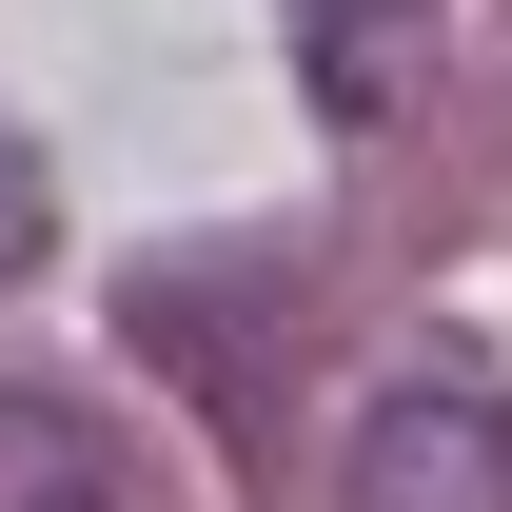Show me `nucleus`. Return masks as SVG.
<instances>
[{"instance_id":"3","label":"nucleus","mask_w":512,"mask_h":512,"mask_svg":"<svg viewBox=\"0 0 512 512\" xmlns=\"http://www.w3.org/2000/svg\"><path fill=\"white\" fill-rule=\"evenodd\" d=\"M0 512H158V493L79 394H0Z\"/></svg>"},{"instance_id":"1","label":"nucleus","mask_w":512,"mask_h":512,"mask_svg":"<svg viewBox=\"0 0 512 512\" xmlns=\"http://www.w3.org/2000/svg\"><path fill=\"white\" fill-rule=\"evenodd\" d=\"M355 512H512V394L473 355H414L355 414Z\"/></svg>"},{"instance_id":"4","label":"nucleus","mask_w":512,"mask_h":512,"mask_svg":"<svg viewBox=\"0 0 512 512\" xmlns=\"http://www.w3.org/2000/svg\"><path fill=\"white\" fill-rule=\"evenodd\" d=\"M40 237H60V197H40V158H20V119H0V276H40Z\"/></svg>"},{"instance_id":"2","label":"nucleus","mask_w":512,"mask_h":512,"mask_svg":"<svg viewBox=\"0 0 512 512\" xmlns=\"http://www.w3.org/2000/svg\"><path fill=\"white\" fill-rule=\"evenodd\" d=\"M296 79H316L335 138H394L434 79V0H296Z\"/></svg>"}]
</instances>
